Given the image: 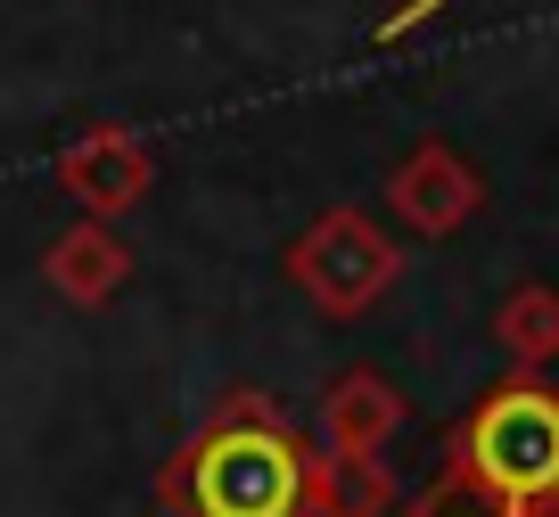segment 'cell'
<instances>
[{
    "mask_svg": "<svg viewBox=\"0 0 559 517\" xmlns=\"http://www.w3.org/2000/svg\"><path fill=\"white\" fill-rule=\"evenodd\" d=\"M157 493L181 517H305V444L263 395H230Z\"/></svg>",
    "mask_w": 559,
    "mask_h": 517,
    "instance_id": "1",
    "label": "cell"
},
{
    "mask_svg": "<svg viewBox=\"0 0 559 517\" xmlns=\"http://www.w3.org/2000/svg\"><path fill=\"white\" fill-rule=\"evenodd\" d=\"M412 517H519V509H493L486 493H477V501H461V484H444V493H437V501H419Z\"/></svg>",
    "mask_w": 559,
    "mask_h": 517,
    "instance_id": "10",
    "label": "cell"
},
{
    "mask_svg": "<svg viewBox=\"0 0 559 517\" xmlns=\"http://www.w3.org/2000/svg\"><path fill=\"white\" fill-rule=\"evenodd\" d=\"M493 345L510 353V370L543 378V362H559V288H543V279L510 288L502 312H493Z\"/></svg>",
    "mask_w": 559,
    "mask_h": 517,
    "instance_id": "8",
    "label": "cell"
},
{
    "mask_svg": "<svg viewBox=\"0 0 559 517\" xmlns=\"http://www.w3.org/2000/svg\"><path fill=\"white\" fill-rule=\"evenodd\" d=\"M148 181H157V156L140 148L132 132H116V123L83 132L67 156H58V190H67L74 206L91 214V223H116V214H132L140 197H148Z\"/></svg>",
    "mask_w": 559,
    "mask_h": 517,
    "instance_id": "5",
    "label": "cell"
},
{
    "mask_svg": "<svg viewBox=\"0 0 559 517\" xmlns=\"http://www.w3.org/2000/svg\"><path fill=\"white\" fill-rule=\"evenodd\" d=\"M305 509L313 517H386L395 509V484H386L379 460H337V452H321V460H305Z\"/></svg>",
    "mask_w": 559,
    "mask_h": 517,
    "instance_id": "9",
    "label": "cell"
},
{
    "mask_svg": "<svg viewBox=\"0 0 559 517\" xmlns=\"http://www.w3.org/2000/svg\"><path fill=\"white\" fill-rule=\"evenodd\" d=\"M461 493H486L493 509H559V386L543 378H502L461 428L453 460Z\"/></svg>",
    "mask_w": 559,
    "mask_h": 517,
    "instance_id": "2",
    "label": "cell"
},
{
    "mask_svg": "<svg viewBox=\"0 0 559 517\" xmlns=\"http://www.w3.org/2000/svg\"><path fill=\"white\" fill-rule=\"evenodd\" d=\"M386 206H395L419 239H453V230L486 206V172L461 148H444V140H419V148L386 172Z\"/></svg>",
    "mask_w": 559,
    "mask_h": 517,
    "instance_id": "4",
    "label": "cell"
},
{
    "mask_svg": "<svg viewBox=\"0 0 559 517\" xmlns=\"http://www.w3.org/2000/svg\"><path fill=\"white\" fill-rule=\"evenodd\" d=\"M41 279H50V296H67V304H107V296L132 279V247L116 239V223H74L50 239V255H41Z\"/></svg>",
    "mask_w": 559,
    "mask_h": 517,
    "instance_id": "7",
    "label": "cell"
},
{
    "mask_svg": "<svg viewBox=\"0 0 559 517\" xmlns=\"http://www.w3.org/2000/svg\"><path fill=\"white\" fill-rule=\"evenodd\" d=\"M395 272H403L395 239H386L370 214H354V206L313 214V223L297 230V247H288V279H297V288L313 296L330 321H354V312H370L386 288H395Z\"/></svg>",
    "mask_w": 559,
    "mask_h": 517,
    "instance_id": "3",
    "label": "cell"
},
{
    "mask_svg": "<svg viewBox=\"0 0 559 517\" xmlns=\"http://www.w3.org/2000/svg\"><path fill=\"white\" fill-rule=\"evenodd\" d=\"M395 428H403V395L379 370L330 378V395H321V452H337V460H379V452L395 444Z\"/></svg>",
    "mask_w": 559,
    "mask_h": 517,
    "instance_id": "6",
    "label": "cell"
}]
</instances>
